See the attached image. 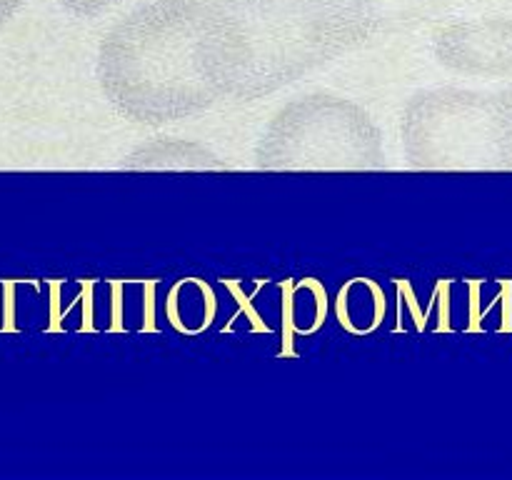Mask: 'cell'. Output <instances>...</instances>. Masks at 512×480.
Listing matches in <instances>:
<instances>
[{"label":"cell","mask_w":512,"mask_h":480,"mask_svg":"<svg viewBox=\"0 0 512 480\" xmlns=\"http://www.w3.org/2000/svg\"><path fill=\"white\" fill-rule=\"evenodd\" d=\"M100 85L130 120L173 123L228 95L213 5L153 0L125 15L100 45Z\"/></svg>","instance_id":"cell-1"},{"label":"cell","mask_w":512,"mask_h":480,"mask_svg":"<svg viewBox=\"0 0 512 480\" xmlns=\"http://www.w3.org/2000/svg\"><path fill=\"white\" fill-rule=\"evenodd\" d=\"M228 95L260 98L373 33L370 0H215Z\"/></svg>","instance_id":"cell-2"},{"label":"cell","mask_w":512,"mask_h":480,"mask_svg":"<svg viewBox=\"0 0 512 480\" xmlns=\"http://www.w3.org/2000/svg\"><path fill=\"white\" fill-rule=\"evenodd\" d=\"M403 140L418 168H512V93L440 88L418 95L405 110Z\"/></svg>","instance_id":"cell-3"},{"label":"cell","mask_w":512,"mask_h":480,"mask_svg":"<svg viewBox=\"0 0 512 480\" xmlns=\"http://www.w3.org/2000/svg\"><path fill=\"white\" fill-rule=\"evenodd\" d=\"M258 160L275 170H355L380 165V138L358 105L310 95L270 120Z\"/></svg>","instance_id":"cell-4"},{"label":"cell","mask_w":512,"mask_h":480,"mask_svg":"<svg viewBox=\"0 0 512 480\" xmlns=\"http://www.w3.org/2000/svg\"><path fill=\"white\" fill-rule=\"evenodd\" d=\"M440 63L465 75L512 78V20H465L435 38Z\"/></svg>","instance_id":"cell-5"},{"label":"cell","mask_w":512,"mask_h":480,"mask_svg":"<svg viewBox=\"0 0 512 480\" xmlns=\"http://www.w3.org/2000/svg\"><path fill=\"white\" fill-rule=\"evenodd\" d=\"M60 3L75 15H95L100 10L110 8L113 3H118V0H60Z\"/></svg>","instance_id":"cell-6"},{"label":"cell","mask_w":512,"mask_h":480,"mask_svg":"<svg viewBox=\"0 0 512 480\" xmlns=\"http://www.w3.org/2000/svg\"><path fill=\"white\" fill-rule=\"evenodd\" d=\"M23 3L25 0H0V25H3L5 20H10V15H13Z\"/></svg>","instance_id":"cell-7"}]
</instances>
